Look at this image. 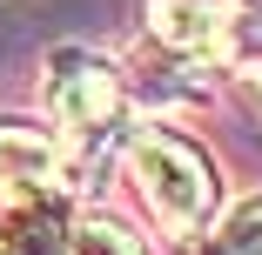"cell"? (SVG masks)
I'll use <instances>...</instances> for the list:
<instances>
[{
	"label": "cell",
	"instance_id": "obj_1",
	"mask_svg": "<svg viewBox=\"0 0 262 255\" xmlns=\"http://www.w3.org/2000/svg\"><path fill=\"white\" fill-rule=\"evenodd\" d=\"M128 181L141 195V208L155 215V228L175 242H195L215 215V161L168 128H141L128 141Z\"/></svg>",
	"mask_w": 262,
	"mask_h": 255
},
{
	"label": "cell",
	"instance_id": "obj_2",
	"mask_svg": "<svg viewBox=\"0 0 262 255\" xmlns=\"http://www.w3.org/2000/svg\"><path fill=\"white\" fill-rule=\"evenodd\" d=\"M121 74L88 54V47H61V54H47V114L54 128L74 141V148H101L115 128H121Z\"/></svg>",
	"mask_w": 262,
	"mask_h": 255
},
{
	"label": "cell",
	"instance_id": "obj_3",
	"mask_svg": "<svg viewBox=\"0 0 262 255\" xmlns=\"http://www.w3.org/2000/svg\"><path fill=\"white\" fill-rule=\"evenodd\" d=\"M61 141L34 121H0V208L61 195Z\"/></svg>",
	"mask_w": 262,
	"mask_h": 255
},
{
	"label": "cell",
	"instance_id": "obj_4",
	"mask_svg": "<svg viewBox=\"0 0 262 255\" xmlns=\"http://www.w3.org/2000/svg\"><path fill=\"white\" fill-rule=\"evenodd\" d=\"M0 248L7 255H61L68 248V201L61 195H40V201H20L0 222Z\"/></svg>",
	"mask_w": 262,
	"mask_h": 255
},
{
	"label": "cell",
	"instance_id": "obj_5",
	"mask_svg": "<svg viewBox=\"0 0 262 255\" xmlns=\"http://www.w3.org/2000/svg\"><path fill=\"white\" fill-rule=\"evenodd\" d=\"M202 235H208L202 255H262V195L235 201V208H229L215 228H202Z\"/></svg>",
	"mask_w": 262,
	"mask_h": 255
},
{
	"label": "cell",
	"instance_id": "obj_6",
	"mask_svg": "<svg viewBox=\"0 0 262 255\" xmlns=\"http://www.w3.org/2000/svg\"><path fill=\"white\" fill-rule=\"evenodd\" d=\"M61 255H141L135 235L108 215H88V222H68V248Z\"/></svg>",
	"mask_w": 262,
	"mask_h": 255
},
{
	"label": "cell",
	"instance_id": "obj_7",
	"mask_svg": "<svg viewBox=\"0 0 262 255\" xmlns=\"http://www.w3.org/2000/svg\"><path fill=\"white\" fill-rule=\"evenodd\" d=\"M0 255H7V248H0Z\"/></svg>",
	"mask_w": 262,
	"mask_h": 255
}]
</instances>
